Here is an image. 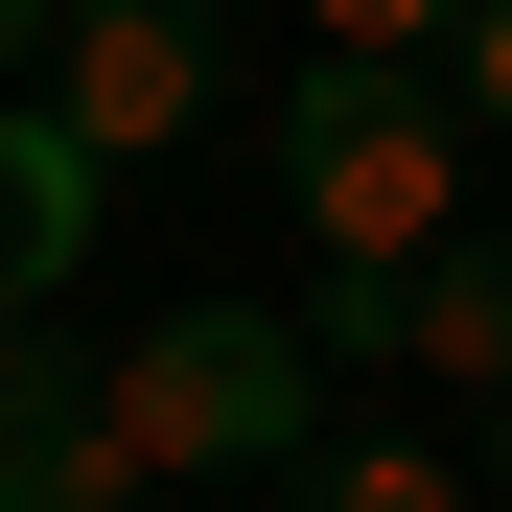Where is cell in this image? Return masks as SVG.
Returning <instances> with one entry per match:
<instances>
[{
  "label": "cell",
  "mask_w": 512,
  "mask_h": 512,
  "mask_svg": "<svg viewBox=\"0 0 512 512\" xmlns=\"http://www.w3.org/2000/svg\"><path fill=\"white\" fill-rule=\"evenodd\" d=\"M47 47H70V0H0V94H47Z\"/></svg>",
  "instance_id": "cell-11"
},
{
  "label": "cell",
  "mask_w": 512,
  "mask_h": 512,
  "mask_svg": "<svg viewBox=\"0 0 512 512\" xmlns=\"http://www.w3.org/2000/svg\"><path fill=\"white\" fill-rule=\"evenodd\" d=\"M443 94H466V140H512V0H466V47H443Z\"/></svg>",
  "instance_id": "cell-10"
},
{
  "label": "cell",
  "mask_w": 512,
  "mask_h": 512,
  "mask_svg": "<svg viewBox=\"0 0 512 512\" xmlns=\"http://www.w3.org/2000/svg\"><path fill=\"white\" fill-rule=\"evenodd\" d=\"M466 94L419 47H303L280 70V210H303V256H443L466 210Z\"/></svg>",
  "instance_id": "cell-1"
},
{
  "label": "cell",
  "mask_w": 512,
  "mask_h": 512,
  "mask_svg": "<svg viewBox=\"0 0 512 512\" xmlns=\"http://www.w3.org/2000/svg\"><path fill=\"white\" fill-rule=\"evenodd\" d=\"M280 512H489V489L419 443V419H326V443L280 466Z\"/></svg>",
  "instance_id": "cell-6"
},
{
  "label": "cell",
  "mask_w": 512,
  "mask_h": 512,
  "mask_svg": "<svg viewBox=\"0 0 512 512\" xmlns=\"http://www.w3.org/2000/svg\"><path fill=\"white\" fill-rule=\"evenodd\" d=\"M303 350L326 373H419V256H303Z\"/></svg>",
  "instance_id": "cell-7"
},
{
  "label": "cell",
  "mask_w": 512,
  "mask_h": 512,
  "mask_svg": "<svg viewBox=\"0 0 512 512\" xmlns=\"http://www.w3.org/2000/svg\"><path fill=\"white\" fill-rule=\"evenodd\" d=\"M94 210H117V163L70 140L47 94H0V326H24V303H70V256H94Z\"/></svg>",
  "instance_id": "cell-5"
},
{
  "label": "cell",
  "mask_w": 512,
  "mask_h": 512,
  "mask_svg": "<svg viewBox=\"0 0 512 512\" xmlns=\"http://www.w3.org/2000/svg\"><path fill=\"white\" fill-rule=\"evenodd\" d=\"M210 94H233V0H70V47H47V117L94 163L210 140Z\"/></svg>",
  "instance_id": "cell-3"
},
{
  "label": "cell",
  "mask_w": 512,
  "mask_h": 512,
  "mask_svg": "<svg viewBox=\"0 0 512 512\" xmlns=\"http://www.w3.org/2000/svg\"><path fill=\"white\" fill-rule=\"evenodd\" d=\"M466 489H489V512H512V373H489V396H466Z\"/></svg>",
  "instance_id": "cell-12"
},
{
  "label": "cell",
  "mask_w": 512,
  "mask_h": 512,
  "mask_svg": "<svg viewBox=\"0 0 512 512\" xmlns=\"http://www.w3.org/2000/svg\"><path fill=\"white\" fill-rule=\"evenodd\" d=\"M303 24H326V47H419V70H443V47H466V0H303Z\"/></svg>",
  "instance_id": "cell-9"
},
{
  "label": "cell",
  "mask_w": 512,
  "mask_h": 512,
  "mask_svg": "<svg viewBox=\"0 0 512 512\" xmlns=\"http://www.w3.org/2000/svg\"><path fill=\"white\" fill-rule=\"evenodd\" d=\"M419 373H512V233H443V256H419Z\"/></svg>",
  "instance_id": "cell-8"
},
{
  "label": "cell",
  "mask_w": 512,
  "mask_h": 512,
  "mask_svg": "<svg viewBox=\"0 0 512 512\" xmlns=\"http://www.w3.org/2000/svg\"><path fill=\"white\" fill-rule=\"evenodd\" d=\"M94 396H117V443H140L163 489H280V466L326 443V350H303V303H163Z\"/></svg>",
  "instance_id": "cell-2"
},
{
  "label": "cell",
  "mask_w": 512,
  "mask_h": 512,
  "mask_svg": "<svg viewBox=\"0 0 512 512\" xmlns=\"http://www.w3.org/2000/svg\"><path fill=\"white\" fill-rule=\"evenodd\" d=\"M163 466L117 443V396L47 350V326H0V512H140Z\"/></svg>",
  "instance_id": "cell-4"
}]
</instances>
